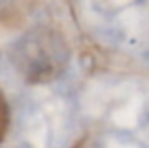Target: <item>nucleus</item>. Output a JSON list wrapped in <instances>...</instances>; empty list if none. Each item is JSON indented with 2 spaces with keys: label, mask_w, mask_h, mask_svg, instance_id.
<instances>
[{
  "label": "nucleus",
  "mask_w": 149,
  "mask_h": 148,
  "mask_svg": "<svg viewBox=\"0 0 149 148\" xmlns=\"http://www.w3.org/2000/svg\"><path fill=\"white\" fill-rule=\"evenodd\" d=\"M8 127H10V106H8V101L4 97V93L0 91V142L6 137Z\"/></svg>",
  "instance_id": "f03ea898"
},
{
  "label": "nucleus",
  "mask_w": 149,
  "mask_h": 148,
  "mask_svg": "<svg viewBox=\"0 0 149 148\" xmlns=\"http://www.w3.org/2000/svg\"><path fill=\"white\" fill-rule=\"evenodd\" d=\"M11 61L26 82L45 84L64 70L68 63V46L58 30L38 27L15 42Z\"/></svg>",
  "instance_id": "f257e3e1"
}]
</instances>
